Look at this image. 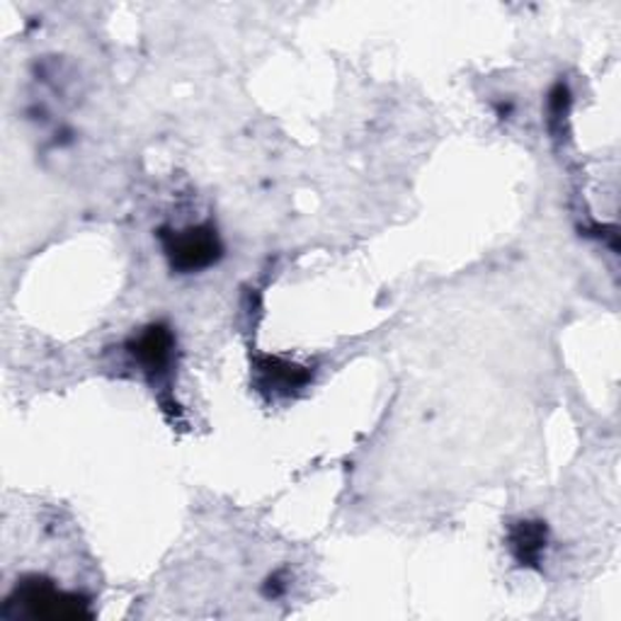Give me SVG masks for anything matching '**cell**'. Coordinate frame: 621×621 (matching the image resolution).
I'll return each instance as SVG.
<instances>
[{
    "instance_id": "1",
    "label": "cell",
    "mask_w": 621,
    "mask_h": 621,
    "mask_svg": "<svg viewBox=\"0 0 621 621\" xmlns=\"http://www.w3.org/2000/svg\"><path fill=\"white\" fill-rule=\"evenodd\" d=\"M161 241L170 268L178 272H200L221 258V241L211 227H190L184 231H163Z\"/></svg>"
},
{
    "instance_id": "2",
    "label": "cell",
    "mask_w": 621,
    "mask_h": 621,
    "mask_svg": "<svg viewBox=\"0 0 621 621\" xmlns=\"http://www.w3.org/2000/svg\"><path fill=\"white\" fill-rule=\"evenodd\" d=\"M20 602L28 604V610L34 617H59V619H76L88 614L86 602H81L76 594H63L54 585L47 583H28L20 588Z\"/></svg>"
},
{
    "instance_id": "3",
    "label": "cell",
    "mask_w": 621,
    "mask_h": 621,
    "mask_svg": "<svg viewBox=\"0 0 621 621\" xmlns=\"http://www.w3.org/2000/svg\"><path fill=\"white\" fill-rule=\"evenodd\" d=\"M129 352L147 372L161 374L173 357V333L166 325H149L139 338L129 342Z\"/></svg>"
},
{
    "instance_id": "4",
    "label": "cell",
    "mask_w": 621,
    "mask_h": 621,
    "mask_svg": "<svg viewBox=\"0 0 621 621\" xmlns=\"http://www.w3.org/2000/svg\"><path fill=\"white\" fill-rule=\"evenodd\" d=\"M510 549L522 565L537 568L547 549V527L541 522H520L510 532Z\"/></svg>"
},
{
    "instance_id": "5",
    "label": "cell",
    "mask_w": 621,
    "mask_h": 621,
    "mask_svg": "<svg viewBox=\"0 0 621 621\" xmlns=\"http://www.w3.org/2000/svg\"><path fill=\"white\" fill-rule=\"evenodd\" d=\"M262 377H266L268 387L280 389V391H292L299 389L309 381V372H303V367L287 364L274 360V357H266V364L260 367Z\"/></svg>"
}]
</instances>
